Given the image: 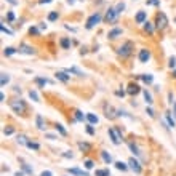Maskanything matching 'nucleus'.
Instances as JSON below:
<instances>
[{"mask_svg":"<svg viewBox=\"0 0 176 176\" xmlns=\"http://www.w3.org/2000/svg\"><path fill=\"white\" fill-rule=\"evenodd\" d=\"M16 141H18V144H23V146H27V143H29L24 134H18V136H16Z\"/></svg>","mask_w":176,"mask_h":176,"instance_id":"nucleus-21","label":"nucleus"},{"mask_svg":"<svg viewBox=\"0 0 176 176\" xmlns=\"http://www.w3.org/2000/svg\"><path fill=\"white\" fill-rule=\"evenodd\" d=\"M128 167H130L134 173H141V165H139V162H138L136 158L131 157L130 160H128Z\"/></svg>","mask_w":176,"mask_h":176,"instance_id":"nucleus-8","label":"nucleus"},{"mask_svg":"<svg viewBox=\"0 0 176 176\" xmlns=\"http://www.w3.org/2000/svg\"><path fill=\"white\" fill-rule=\"evenodd\" d=\"M56 131H59V133L63 134V136H66V134H67V131L64 130V127H63L61 123H58V125H56Z\"/></svg>","mask_w":176,"mask_h":176,"instance_id":"nucleus-36","label":"nucleus"},{"mask_svg":"<svg viewBox=\"0 0 176 176\" xmlns=\"http://www.w3.org/2000/svg\"><path fill=\"white\" fill-rule=\"evenodd\" d=\"M139 91H141L139 85H136V83H130V85H128V90H127V93L133 96V94H138V93H139Z\"/></svg>","mask_w":176,"mask_h":176,"instance_id":"nucleus-11","label":"nucleus"},{"mask_svg":"<svg viewBox=\"0 0 176 176\" xmlns=\"http://www.w3.org/2000/svg\"><path fill=\"white\" fill-rule=\"evenodd\" d=\"M115 168L117 170H122V171H127L130 167H128L127 163H123V162H115Z\"/></svg>","mask_w":176,"mask_h":176,"instance_id":"nucleus-26","label":"nucleus"},{"mask_svg":"<svg viewBox=\"0 0 176 176\" xmlns=\"http://www.w3.org/2000/svg\"><path fill=\"white\" fill-rule=\"evenodd\" d=\"M63 157H66V158H72V157H74V154H72V152H64Z\"/></svg>","mask_w":176,"mask_h":176,"instance_id":"nucleus-50","label":"nucleus"},{"mask_svg":"<svg viewBox=\"0 0 176 176\" xmlns=\"http://www.w3.org/2000/svg\"><path fill=\"white\" fill-rule=\"evenodd\" d=\"M175 21H176V19H175Z\"/></svg>","mask_w":176,"mask_h":176,"instance_id":"nucleus-64","label":"nucleus"},{"mask_svg":"<svg viewBox=\"0 0 176 176\" xmlns=\"http://www.w3.org/2000/svg\"><path fill=\"white\" fill-rule=\"evenodd\" d=\"M122 32H123V30H122L120 27H114L112 30H109V34H107V37H109L111 40H114V39H117L118 35H122Z\"/></svg>","mask_w":176,"mask_h":176,"instance_id":"nucleus-12","label":"nucleus"},{"mask_svg":"<svg viewBox=\"0 0 176 176\" xmlns=\"http://www.w3.org/2000/svg\"><path fill=\"white\" fill-rule=\"evenodd\" d=\"M103 19V15H101L99 11H96V13H93V15L90 16V18L87 19V24H85V27L87 29H93L96 24H99V21Z\"/></svg>","mask_w":176,"mask_h":176,"instance_id":"nucleus-4","label":"nucleus"},{"mask_svg":"<svg viewBox=\"0 0 176 176\" xmlns=\"http://www.w3.org/2000/svg\"><path fill=\"white\" fill-rule=\"evenodd\" d=\"M40 176H53V173L46 170V171H42V175H40Z\"/></svg>","mask_w":176,"mask_h":176,"instance_id":"nucleus-52","label":"nucleus"},{"mask_svg":"<svg viewBox=\"0 0 176 176\" xmlns=\"http://www.w3.org/2000/svg\"><path fill=\"white\" fill-rule=\"evenodd\" d=\"M13 90H15V93H21V88H19V87H15Z\"/></svg>","mask_w":176,"mask_h":176,"instance_id":"nucleus-56","label":"nucleus"},{"mask_svg":"<svg viewBox=\"0 0 176 176\" xmlns=\"http://www.w3.org/2000/svg\"><path fill=\"white\" fill-rule=\"evenodd\" d=\"M94 176H111V171L107 170V168H104V170H96L94 171Z\"/></svg>","mask_w":176,"mask_h":176,"instance_id":"nucleus-27","label":"nucleus"},{"mask_svg":"<svg viewBox=\"0 0 176 176\" xmlns=\"http://www.w3.org/2000/svg\"><path fill=\"white\" fill-rule=\"evenodd\" d=\"M114 8H115V11L118 13V15H120V13H122V11H123V10H125V3H123V2H118L117 5L114 6Z\"/></svg>","mask_w":176,"mask_h":176,"instance_id":"nucleus-32","label":"nucleus"},{"mask_svg":"<svg viewBox=\"0 0 176 176\" xmlns=\"http://www.w3.org/2000/svg\"><path fill=\"white\" fill-rule=\"evenodd\" d=\"M136 23L138 24H144L146 23V19H147V13L146 11H138V15H136Z\"/></svg>","mask_w":176,"mask_h":176,"instance_id":"nucleus-14","label":"nucleus"},{"mask_svg":"<svg viewBox=\"0 0 176 176\" xmlns=\"http://www.w3.org/2000/svg\"><path fill=\"white\" fill-rule=\"evenodd\" d=\"M101 157H103V160L106 162V163H112V155H111L109 152L101 151Z\"/></svg>","mask_w":176,"mask_h":176,"instance_id":"nucleus-20","label":"nucleus"},{"mask_svg":"<svg viewBox=\"0 0 176 176\" xmlns=\"http://www.w3.org/2000/svg\"><path fill=\"white\" fill-rule=\"evenodd\" d=\"M8 82H10V75H8V74H5V72H3V74H2V80H0V85H2V87H5Z\"/></svg>","mask_w":176,"mask_h":176,"instance_id":"nucleus-28","label":"nucleus"},{"mask_svg":"<svg viewBox=\"0 0 176 176\" xmlns=\"http://www.w3.org/2000/svg\"><path fill=\"white\" fill-rule=\"evenodd\" d=\"M0 29H2V32H3V34H8V35H13V32H11V30H10V29H6L3 24L0 26Z\"/></svg>","mask_w":176,"mask_h":176,"instance_id":"nucleus-44","label":"nucleus"},{"mask_svg":"<svg viewBox=\"0 0 176 176\" xmlns=\"http://www.w3.org/2000/svg\"><path fill=\"white\" fill-rule=\"evenodd\" d=\"M175 77H176V70H175Z\"/></svg>","mask_w":176,"mask_h":176,"instance_id":"nucleus-63","label":"nucleus"},{"mask_svg":"<svg viewBox=\"0 0 176 176\" xmlns=\"http://www.w3.org/2000/svg\"><path fill=\"white\" fill-rule=\"evenodd\" d=\"M35 83L39 85L40 88H43L46 85V83H50V80H46V79H40V77H35Z\"/></svg>","mask_w":176,"mask_h":176,"instance_id":"nucleus-23","label":"nucleus"},{"mask_svg":"<svg viewBox=\"0 0 176 176\" xmlns=\"http://www.w3.org/2000/svg\"><path fill=\"white\" fill-rule=\"evenodd\" d=\"M6 19H8V21H15V13L8 11V13H6Z\"/></svg>","mask_w":176,"mask_h":176,"instance_id":"nucleus-45","label":"nucleus"},{"mask_svg":"<svg viewBox=\"0 0 176 176\" xmlns=\"http://www.w3.org/2000/svg\"><path fill=\"white\" fill-rule=\"evenodd\" d=\"M67 2H69V3H70V5H72V3H74V2H75V0H67Z\"/></svg>","mask_w":176,"mask_h":176,"instance_id":"nucleus-62","label":"nucleus"},{"mask_svg":"<svg viewBox=\"0 0 176 176\" xmlns=\"http://www.w3.org/2000/svg\"><path fill=\"white\" fill-rule=\"evenodd\" d=\"M59 43H61V46H63L64 50H67V48H69V46H70V40L67 39V37H63Z\"/></svg>","mask_w":176,"mask_h":176,"instance_id":"nucleus-25","label":"nucleus"},{"mask_svg":"<svg viewBox=\"0 0 176 176\" xmlns=\"http://www.w3.org/2000/svg\"><path fill=\"white\" fill-rule=\"evenodd\" d=\"M128 146H130L131 152H133L134 155H138V157H141V155H143V154H141V151H139V149H138V146H136V144H134V143H130V144H128Z\"/></svg>","mask_w":176,"mask_h":176,"instance_id":"nucleus-22","label":"nucleus"},{"mask_svg":"<svg viewBox=\"0 0 176 176\" xmlns=\"http://www.w3.org/2000/svg\"><path fill=\"white\" fill-rule=\"evenodd\" d=\"M168 66H170L171 69H175V67H176V58H175V56H171V58L168 59Z\"/></svg>","mask_w":176,"mask_h":176,"instance_id":"nucleus-39","label":"nucleus"},{"mask_svg":"<svg viewBox=\"0 0 176 176\" xmlns=\"http://www.w3.org/2000/svg\"><path fill=\"white\" fill-rule=\"evenodd\" d=\"M29 98H30V99H32V101H35V103H39V94H37V91H34V90H30L29 91Z\"/></svg>","mask_w":176,"mask_h":176,"instance_id":"nucleus-30","label":"nucleus"},{"mask_svg":"<svg viewBox=\"0 0 176 176\" xmlns=\"http://www.w3.org/2000/svg\"><path fill=\"white\" fill-rule=\"evenodd\" d=\"M64 27H66L67 30H70V32H75V27H70V26H67V24L64 26Z\"/></svg>","mask_w":176,"mask_h":176,"instance_id":"nucleus-54","label":"nucleus"},{"mask_svg":"<svg viewBox=\"0 0 176 176\" xmlns=\"http://www.w3.org/2000/svg\"><path fill=\"white\" fill-rule=\"evenodd\" d=\"M46 138H48V139H56L55 134H46Z\"/></svg>","mask_w":176,"mask_h":176,"instance_id":"nucleus-55","label":"nucleus"},{"mask_svg":"<svg viewBox=\"0 0 176 176\" xmlns=\"http://www.w3.org/2000/svg\"><path fill=\"white\" fill-rule=\"evenodd\" d=\"M53 0H39V3L40 5H45V3H51Z\"/></svg>","mask_w":176,"mask_h":176,"instance_id":"nucleus-53","label":"nucleus"},{"mask_svg":"<svg viewBox=\"0 0 176 176\" xmlns=\"http://www.w3.org/2000/svg\"><path fill=\"white\" fill-rule=\"evenodd\" d=\"M16 51H18V50H16V48H13V46H6V48H5V51H3V53H5V56H11V55H15Z\"/></svg>","mask_w":176,"mask_h":176,"instance_id":"nucleus-29","label":"nucleus"},{"mask_svg":"<svg viewBox=\"0 0 176 176\" xmlns=\"http://www.w3.org/2000/svg\"><path fill=\"white\" fill-rule=\"evenodd\" d=\"M139 79L143 80L144 83H152L154 82V75H152V74H143V75H139Z\"/></svg>","mask_w":176,"mask_h":176,"instance_id":"nucleus-17","label":"nucleus"},{"mask_svg":"<svg viewBox=\"0 0 176 176\" xmlns=\"http://www.w3.org/2000/svg\"><path fill=\"white\" fill-rule=\"evenodd\" d=\"M0 99H2V103L5 101V93H0Z\"/></svg>","mask_w":176,"mask_h":176,"instance_id":"nucleus-59","label":"nucleus"},{"mask_svg":"<svg viewBox=\"0 0 176 176\" xmlns=\"http://www.w3.org/2000/svg\"><path fill=\"white\" fill-rule=\"evenodd\" d=\"M13 133H15L13 127H8V128H5V130H3V134H5V136H10V134H13Z\"/></svg>","mask_w":176,"mask_h":176,"instance_id":"nucleus-40","label":"nucleus"},{"mask_svg":"<svg viewBox=\"0 0 176 176\" xmlns=\"http://www.w3.org/2000/svg\"><path fill=\"white\" fill-rule=\"evenodd\" d=\"M83 118H85V117H83V114L80 112V111H75V120L77 122H83Z\"/></svg>","mask_w":176,"mask_h":176,"instance_id":"nucleus-38","label":"nucleus"},{"mask_svg":"<svg viewBox=\"0 0 176 176\" xmlns=\"http://www.w3.org/2000/svg\"><path fill=\"white\" fill-rule=\"evenodd\" d=\"M10 107L13 109L15 114H24L26 109H27V106H26V103L23 99H13L11 103H10Z\"/></svg>","mask_w":176,"mask_h":176,"instance_id":"nucleus-2","label":"nucleus"},{"mask_svg":"<svg viewBox=\"0 0 176 176\" xmlns=\"http://www.w3.org/2000/svg\"><path fill=\"white\" fill-rule=\"evenodd\" d=\"M168 103H170V104H173V103H175V99H173V93H171V91L168 93Z\"/></svg>","mask_w":176,"mask_h":176,"instance_id":"nucleus-49","label":"nucleus"},{"mask_svg":"<svg viewBox=\"0 0 176 176\" xmlns=\"http://www.w3.org/2000/svg\"><path fill=\"white\" fill-rule=\"evenodd\" d=\"M143 94H144V99H146V103H147V104H152V96H151V93H149L147 90H143Z\"/></svg>","mask_w":176,"mask_h":176,"instance_id":"nucleus-31","label":"nucleus"},{"mask_svg":"<svg viewBox=\"0 0 176 176\" xmlns=\"http://www.w3.org/2000/svg\"><path fill=\"white\" fill-rule=\"evenodd\" d=\"M146 114H147L149 117H154V115H155V114H154V111H152L151 107H147V109H146Z\"/></svg>","mask_w":176,"mask_h":176,"instance_id":"nucleus-48","label":"nucleus"},{"mask_svg":"<svg viewBox=\"0 0 176 176\" xmlns=\"http://www.w3.org/2000/svg\"><path fill=\"white\" fill-rule=\"evenodd\" d=\"M18 51H19V53H23V55H35V50H34L32 46L26 45V43H21V45H19Z\"/></svg>","mask_w":176,"mask_h":176,"instance_id":"nucleus-7","label":"nucleus"},{"mask_svg":"<svg viewBox=\"0 0 176 176\" xmlns=\"http://www.w3.org/2000/svg\"><path fill=\"white\" fill-rule=\"evenodd\" d=\"M69 171L70 175H75V176H90L87 173V171H83V170H79V168H69Z\"/></svg>","mask_w":176,"mask_h":176,"instance_id":"nucleus-15","label":"nucleus"},{"mask_svg":"<svg viewBox=\"0 0 176 176\" xmlns=\"http://www.w3.org/2000/svg\"><path fill=\"white\" fill-rule=\"evenodd\" d=\"M117 18H118V13L115 11V8H109L106 11V15H104V21H106L107 24H115Z\"/></svg>","mask_w":176,"mask_h":176,"instance_id":"nucleus-5","label":"nucleus"},{"mask_svg":"<svg viewBox=\"0 0 176 176\" xmlns=\"http://www.w3.org/2000/svg\"><path fill=\"white\" fill-rule=\"evenodd\" d=\"M173 109H175V112H173V114H175V118H176V101L173 103Z\"/></svg>","mask_w":176,"mask_h":176,"instance_id":"nucleus-60","label":"nucleus"},{"mask_svg":"<svg viewBox=\"0 0 176 176\" xmlns=\"http://www.w3.org/2000/svg\"><path fill=\"white\" fill-rule=\"evenodd\" d=\"M66 72H67V74H75V75H79V77H83V75H85V74H83L80 69H77V67H69V69H66Z\"/></svg>","mask_w":176,"mask_h":176,"instance_id":"nucleus-18","label":"nucleus"},{"mask_svg":"<svg viewBox=\"0 0 176 176\" xmlns=\"http://www.w3.org/2000/svg\"><path fill=\"white\" fill-rule=\"evenodd\" d=\"M55 75H56V79L61 80V82H64V83H67V82L70 80V77L67 75V72H66V70H59V72H56Z\"/></svg>","mask_w":176,"mask_h":176,"instance_id":"nucleus-10","label":"nucleus"},{"mask_svg":"<svg viewBox=\"0 0 176 176\" xmlns=\"http://www.w3.org/2000/svg\"><path fill=\"white\" fill-rule=\"evenodd\" d=\"M93 167H94L93 160H85V168H87V170H91Z\"/></svg>","mask_w":176,"mask_h":176,"instance_id":"nucleus-42","label":"nucleus"},{"mask_svg":"<svg viewBox=\"0 0 176 176\" xmlns=\"http://www.w3.org/2000/svg\"><path fill=\"white\" fill-rule=\"evenodd\" d=\"M165 118H167V123H168V128H175L176 127V118L171 117V112H165Z\"/></svg>","mask_w":176,"mask_h":176,"instance_id":"nucleus-13","label":"nucleus"},{"mask_svg":"<svg viewBox=\"0 0 176 176\" xmlns=\"http://www.w3.org/2000/svg\"><path fill=\"white\" fill-rule=\"evenodd\" d=\"M58 19V11H51L48 15V21H56Z\"/></svg>","mask_w":176,"mask_h":176,"instance_id":"nucleus-37","label":"nucleus"},{"mask_svg":"<svg viewBox=\"0 0 176 176\" xmlns=\"http://www.w3.org/2000/svg\"><path fill=\"white\" fill-rule=\"evenodd\" d=\"M168 26V18L163 11H158L157 16H155V27L158 30H163L165 27Z\"/></svg>","mask_w":176,"mask_h":176,"instance_id":"nucleus-3","label":"nucleus"},{"mask_svg":"<svg viewBox=\"0 0 176 176\" xmlns=\"http://www.w3.org/2000/svg\"><path fill=\"white\" fill-rule=\"evenodd\" d=\"M15 176H23V171H16Z\"/></svg>","mask_w":176,"mask_h":176,"instance_id":"nucleus-61","label":"nucleus"},{"mask_svg":"<svg viewBox=\"0 0 176 176\" xmlns=\"http://www.w3.org/2000/svg\"><path fill=\"white\" fill-rule=\"evenodd\" d=\"M87 133H88V134H91V136L94 134V128H93V125H91V123H88V125H87Z\"/></svg>","mask_w":176,"mask_h":176,"instance_id":"nucleus-41","label":"nucleus"},{"mask_svg":"<svg viewBox=\"0 0 176 176\" xmlns=\"http://www.w3.org/2000/svg\"><path fill=\"white\" fill-rule=\"evenodd\" d=\"M139 61L141 63H147L149 59H151V51H149L147 48H143V50H139Z\"/></svg>","mask_w":176,"mask_h":176,"instance_id":"nucleus-9","label":"nucleus"},{"mask_svg":"<svg viewBox=\"0 0 176 176\" xmlns=\"http://www.w3.org/2000/svg\"><path fill=\"white\" fill-rule=\"evenodd\" d=\"M104 111H106V117H107V118H114V117H115V112H117V111H114L111 106H107V104H106V106H104Z\"/></svg>","mask_w":176,"mask_h":176,"instance_id":"nucleus-16","label":"nucleus"},{"mask_svg":"<svg viewBox=\"0 0 176 176\" xmlns=\"http://www.w3.org/2000/svg\"><path fill=\"white\" fill-rule=\"evenodd\" d=\"M115 94H117V96H122V98H123V96H125V91H123V90H117Z\"/></svg>","mask_w":176,"mask_h":176,"instance_id":"nucleus-51","label":"nucleus"},{"mask_svg":"<svg viewBox=\"0 0 176 176\" xmlns=\"http://www.w3.org/2000/svg\"><path fill=\"white\" fill-rule=\"evenodd\" d=\"M109 136H111V139H112V143L115 144V146L122 143V133H120L118 128H109Z\"/></svg>","mask_w":176,"mask_h":176,"instance_id":"nucleus-6","label":"nucleus"},{"mask_svg":"<svg viewBox=\"0 0 176 176\" xmlns=\"http://www.w3.org/2000/svg\"><path fill=\"white\" fill-rule=\"evenodd\" d=\"M79 147H80V151H83V152H88L91 149V146L88 143H79Z\"/></svg>","mask_w":176,"mask_h":176,"instance_id":"nucleus-33","label":"nucleus"},{"mask_svg":"<svg viewBox=\"0 0 176 176\" xmlns=\"http://www.w3.org/2000/svg\"><path fill=\"white\" fill-rule=\"evenodd\" d=\"M27 147H29V149H34V151H39V149H40V144H39V143H34V141H29V143H27Z\"/></svg>","mask_w":176,"mask_h":176,"instance_id":"nucleus-34","label":"nucleus"},{"mask_svg":"<svg viewBox=\"0 0 176 176\" xmlns=\"http://www.w3.org/2000/svg\"><path fill=\"white\" fill-rule=\"evenodd\" d=\"M144 29H146L149 34H152V32H154V26H152V23L146 21V23H144Z\"/></svg>","mask_w":176,"mask_h":176,"instance_id":"nucleus-35","label":"nucleus"},{"mask_svg":"<svg viewBox=\"0 0 176 176\" xmlns=\"http://www.w3.org/2000/svg\"><path fill=\"white\" fill-rule=\"evenodd\" d=\"M35 123H37V128H39V130H43V128H45V123H43V117L40 115V114H37Z\"/></svg>","mask_w":176,"mask_h":176,"instance_id":"nucleus-19","label":"nucleus"},{"mask_svg":"<svg viewBox=\"0 0 176 176\" xmlns=\"http://www.w3.org/2000/svg\"><path fill=\"white\" fill-rule=\"evenodd\" d=\"M133 50H134V43L128 40V42H125L122 46H118L117 53H118V56H122V58H128V56L133 53Z\"/></svg>","mask_w":176,"mask_h":176,"instance_id":"nucleus-1","label":"nucleus"},{"mask_svg":"<svg viewBox=\"0 0 176 176\" xmlns=\"http://www.w3.org/2000/svg\"><path fill=\"white\" fill-rule=\"evenodd\" d=\"M29 34H30V35H39L40 30L37 29V27H30V29H29Z\"/></svg>","mask_w":176,"mask_h":176,"instance_id":"nucleus-43","label":"nucleus"},{"mask_svg":"<svg viewBox=\"0 0 176 176\" xmlns=\"http://www.w3.org/2000/svg\"><path fill=\"white\" fill-rule=\"evenodd\" d=\"M23 168H24V171H26V173H29V175H32V168H30V167H29V165H26V163H24V165H23Z\"/></svg>","mask_w":176,"mask_h":176,"instance_id":"nucleus-46","label":"nucleus"},{"mask_svg":"<svg viewBox=\"0 0 176 176\" xmlns=\"http://www.w3.org/2000/svg\"><path fill=\"white\" fill-rule=\"evenodd\" d=\"M147 5H155V6H158V3H160V2H158V0H147Z\"/></svg>","mask_w":176,"mask_h":176,"instance_id":"nucleus-47","label":"nucleus"},{"mask_svg":"<svg viewBox=\"0 0 176 176\" xmlns=\"http://www.w3.org/2000/svg\"><path fill=\"white\" fill-rule=\"evenodd\" d=\"M10 3H11V5H18V0H8Z\"/></svg>","mask_w":176,"mask_h":176,"instance_id":"nucleus-58","label":"nucleus"},{"mask_svg":"<svg viewBox=\"0 0 176 176\" xmlns=\"http://www.w3.org/2000/svg\"><path fill=\"white\" fill-rule=\"evenodd\" d=\"M87 120L90 122L91 125H96L98 122H99V120H98V117L94 115V114H87Z\"/></svg>","mask_w":176,"mask_h":176,"instance_id":"nucleus-24","label":"nucleus"},{"mask_svg":"<svg viewBox=\"0 0 176 176\" xmlns=\"http://www.w3.org/2000/svg\"><path fill=\"white\" fill-rule=\"evenodd\" d=\"M40 29H42V30L46 29V24H45V23H40Z\"/></svg>","mask_w":176,"mask_h":176,"instance_id":"nucleus-57","label":"nucleus"}]
</instances>
